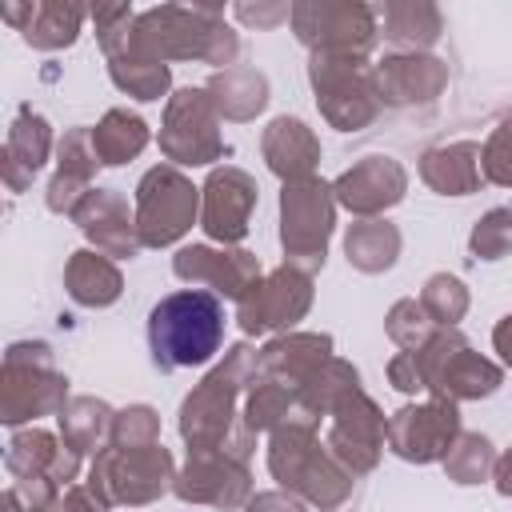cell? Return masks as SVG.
I'll list each match as a JSON object with an SVG mask.
<instances>
[{
    "instance_id": "obj_1",
    "label": "cell",
    "mask_w": 512,
    "mask_h": 512,
    "mask_svg": "<svg viewBox=\"0 0 512 512\" xmlns=\"http://www.w3.org/2000/svg\"><path fill=\"white\" fill-rule=\"evenodd\" d=\"M232 52H236V36H232V28H224V20L212 8H172L168 4V8H152V12L136 16L124 48L112 56H136V60H152V64H164L168 56H204V60L220 64Z\"/></svg>"
},
{
    "instance_id": "obj_2",
    "label": "cell",
    "mask_w": 512,
    "mask_h": 512,
    "mask_svg": "<svg viewBox=\"0 0 512 512\" xmlns=\"http://www.w3.org/2000/svg\"><path fill=\"white\" fill-rule=\"evenodd\" d=\"M224 340V304L204 288L164 296L148 316V344L160 368H192L216 356Z\"/></svg>"
},
{
    "instance_id": "obj_3",
    "label": "cell",
    "mask_w": 512,
    "mask_h": 512,
    "mask_svg": "<svg viewBox=\"0 0 512 512\" xmlns=\"http://www.w3.org/2000/svg\"><path fill=\"white\" fill-rule=\"evenodd\" d=\"M64 412V380L48 364V344H12L4 360V424Z\"/></svg>"
},
{
    "instance_id": "obj_4",
    "label": "cell",
    "mask_w": 512,
    "mask_h": 512,
    "mask_svg": "<svg viewBox=\"0 0 512 512\" xmlns=\"http://www.w3.org/2000/svg\"><path fill=\"white\" fill-rule=\"evenodd\" d=\"M196 216V188L176 168H152L136 188V228L144 244H172Z\"/></svg>"
},
{
    "instance_id": "obj_5",
    "label": "cell",
    "mask_w": 512,
    "mask_h": 512,
    "mask_svg": "<svg viewBox=\"0 0 512 512\" xmlns=\"http://www.w3.org/2000/svg\"><path fill=\"white\" fill-rule=\"evenodd\" d=\"M288 20L308 48H320L328 56H360L376 32L364 4H292Z\"/></svg>"
},
{
    "instance_id": "obj_6",
    "label": "cell",
    "mask_w": 512,
    "mask_h": 512,
    "mask_svg": "<svg viewBox=\"0 0 512 512\" xmlns=\"http://www.w3.org/2000/svg\"><path fill=\"white\" fill-rule=\"evenodd\" d=\"M168 452L148 444V448H112L92 464V488H100L104 496L140 504L152 500L156 492H164L168 484Z\"/></svg>"
},
{
    "instance_id": "obj_7",
    "label": "cell",
    "mask_w": 512,
    "mask_h": 512,
    "mask_svg": "<svg viewBox=\"0 0 512 512\" xmlns=\"http://www.w3.org/2000/svg\"><path fill=\"white\" fill-rule=\"evenodd\" d=\"M332 228V196L320 180H296L284 188V248L304 268L324 264V240Z\"/></svg>"
},
{
    "instance_id": "obj_8",
    "label": "cell",
    "mask_w": 512,
    "mask_h": 512,
    "mask_svg": "<svg viewBox=\"0 0 512 512\" xmlns=\"http://www.w3.org/2000/svg\"><path fill=\"white\" fill-rule=\"evenodd\" d=\"M252 360L248 348H236L232 352V364L212 372L188 400H184V412H180V432L188 444H196L200 452L216 448L228 432V416H232V392H236V372Z\"/></svg>"
},
{
    "instance_id": "obj_9",
    "label": "cell",
    "mask_w": 512,
    "mask_h": 512,
    "mask_svg": "<svg viewBox=\"0 0 512 512\" xmlns=\"http://www.w3.org/2000/svg\"><path fill=\"white\" fill-rule=\"evenodd\" d=\"M160 148L180 164H208L220 156V136L212 128V100L196 88L176 92L168 104V124L160 132Z\"/></svg>"
},
{
    "instance_id": "obj_10",
    "label": "cell",
    "mask_w": 512,
    "mask_h": 512,
    "mask_svg": "<svg viewBox=\"0 0 512 512\" xmlns=\"http://www.w3.org/2000/svg\"><path fill=\"white\" fill-rule=\"evenodd\" d=\"M452 436H456V408L448 400L404 408L388 424V440L404 460H436L448 452Z\"/></svg>"
},
{
    "instance_id": "obj_11",
    "label": "cell",
    "mask_w": 512,
    "mask_h": 512,
    "mask_svg": "<svg viewBox=\"0 0 512 512\" xmlns=\"http://www.w3.org/2000/svg\"><path fill=\"white\" fill-rule=\"evenodd\" d=\"M308 308V280L296 272H276L264 284H256L244 300H240V324L244 332H264V328H284L292 320H300Z\"/></svg>"
},
{
    "instance_id": "obj_12",
    "label": "cell",
    "mask_w": 512,
    "mask_h": 512,
    "mask_svg": "<svg viewBox=\"0 0 512 512\" xmlns=\"http://www.w3.org/2000/svg\"><path fill=\"white\" fill-rule=\"evenodd\" d=\"M252 200H256V188L244 172H236V168L216 172L204 188V232L212 240H224V244L240 240L248 228Z\"/></svg>"
},
{
    "instance_id": "obj_13",
    "label": "cell",
    "mask_w": 512,
    "mask_h": 512,
    "mask_svg": "<svg viewBox=\"0 0 512 512\" xmlns=\"http://www.w3.org/2000/svg\"><path fill=\"white\" fill-rule=\"evenodd\" d=\"M260 264L248 252H212V248H184L176 256V276L184 280H208L220 292L244 300L256 288Z\"/></svg>"
},
{
    "instance_id": "obj_14",
    "label": "cell",
    "mask_w": 512,
    "mask_h": 512,
    "mask_svg": "<svg viewBox=\"0 0 512 512\" xmlns=\"http://www.w3.org/2000/svg\"><path fill=\"white\" fill-rule=\"evenodd\" d=\"M4 20L24 32L28 44L36 48H64L76 40L84 8L60 4V0H40V4H4Z\"/></svg>"
},
{
    "instance_id": "obj_15",
    "label": "cell",
    "mask_w": 512,
    "mask_h": 512,
    "mask_svg": "<svg viewBox=\"0 0 512 512\" xmlns=\"http://www.w3.org/2000/svg\"><path fill=\"white\" fill-rule=\"evenodd\" d=\"M76 224L96 240V248L112 252V256H132L136 252V236H132V220H128V204L112 192H84V200L76 204Z\"/></svg>"
},
{
    "instance_id": "obj_16",
    "label": "cell",
    "mask_w": 512,
    "mask_h": 512,
    "mask_svg": "<svg viewBox=\"0 0 512 512\" xmlns=\"http://www.w3.org/2000/svg\"><path fill=\"white\" fill-rule=\"evenodd\" d=\"M336 192H340V200H344L348 208H356V212H376V208L400 200V192H404V172H400L392 160H384V156H368L364 164H356V168L336 184Z\"/></svg>"
},
{
    "instance_id": "obj_17",
    "label": "cell",
    "mask_w": 512,
    "mask_h": 512,
    "mask_svg": "<svg viewBox=\"0 0 512 512\" xmlns=\"http://www.w3.org/2000/svg\"><path fill=\"white\" fill-rule=\"evenodd\" d=\"M96 164H100V156L92 148V132H84V128L68 132L64 144H60V172H56V180L48 188V208L52 212H76V204L84 200L76 188L88 184Z\"/></svg>"
},
{
    "instance_id": "obj_18",
    "label": "cell",
    "mask_w": 512,
    "mask_h": 512,
    "mask_svg": "<svg viewBox=\"0 0 512 512\" xmlns=\"http://www.w3.org/2000/svg\"><path fill=\"white\" fill-rule=\"evenodd\" d=\"M176 492L184 500H212V504H236L248 492V472L240 464L228 460H212V456H196V464H188V472L180 476Z\"/></svg>"
},
{
    "instance_id": "obj_19",
    "label": "cell",
    "mask_w": 512,
    "mask_h": 512,
    "mask_svg": "<svg viewBox=\"0 0 512 512\" xmlns=\"http://www.w3.org/2000/svg\"><path fill=\"white\" fill-rule=\"evenodd\" d=\"M380 92L388 100H432L444 88V68L432 56H392L380 64Z\"/></svg>"
},
{
    "instance_id": "obj_20",
    "label": "cell",
    "mask_w": 512,
    "mask_h": 512,
    "mask_svg": "<svg viewBox=\"0 0 512 512\" xmlns=\"http://www.w3.org/2000/svg\"><path fill=\"white\" fill-rule=\"evenodd\" d=\"M48 124L44 116H36L32 108H20L12 132H8V148H4V176L12 188H24V180H32V172L44 164L48 156Z\"/></svg>"
},
{
    "instance_id": "obj_21",
    "label": "cell",
    "mask_w": 512,
    "mask_h": 512,
    "mask_svg": "<svg viewBox=\"0 0 512 512\" xmlns=\"http://www.w3.org/2000/svg\"><path fill=\"white\" fill-rule=\"evenodd\" d=\"M476 156L480 148L476 144H452V148H436L424 156L420 172L432 188L448 192V196H464L468 188H476L480 180V168H476Z\"/></svg>"
},
{
    "instance_id": "obj_22",
    "label": "cell",
    "mask_w": 512,
    "mask_h": 512,
    "mask_svg": "<svg viewBox=\"0 0 512 512\" xmlns=\"http://www.w3.org/2000/svg\"><path fill=\"white\" fill-rule=\"evenodd\" d=\"M264 152L280 176H304L316 164V140L300 120H276L264 136Z\"/></svg>"
},
{
    "instance_id": "obj_23",
    "label": "cell",
    "mask_w": 512,
    "mask_h": 512,
    "mask_svg": "<svg viewBox=\"0 0 512 512\" xmlns=\"http://www.w3.org/2000/svg\"><path fill=\"white\" fill-rule=\"evenodd\" d=\"M68 292H72V300H80L88 308H100V304H112L120 296V276L104 256L76 252L72 264H68Z\"/></svg>"
},
{
    "instance_id": "obj_24",
    "label": "cell",
    "mask_w": 512,
    "mask_h": 512,
    "mask_svg": "<svg viewBox=\"0 0 512 512\" xmlns=\"http://www.w3.org/2000/svg\"><path fill=\"white\" fill-rule=\"evenodd\" d=\"M144 144H148L144 120L132 116V112H120V108H112V112L100 120V128L92 132V148H96L100 164H124V160L136 156Z\"/></svg>"
},
{
    "instance_id": "obj_25",
    "label": "cell",
    "mask_w": 512,
    "mask_h": 512,
    "mask_svg": "<svg viewBox=\"0 0 512 512\" xmlns=\"http://www.w3.org/2000/svg\"><path fill=\"white\" fill-rule=\"evenodd\" d=\"M8 468L24 480V476H44V468H52V476L56 480H68L72 472H76V456H60L56 452V444H52V436H44V432H24V436H16L12 444H8Z\"/></svg>"
},
{
    "instance_id": "obj_26",
    "label": "cell",
    "mask_w": 512,
    "mask_h": 512,
    "mask_svg": "<svg viewBox=\"0 0 512 512\" xmlns=\"http://www.w3.org/2000/svg\"><path fill=\"white\" fill-rule=\"evenodd\" d=\"M384 32L396 44L424 48L440 36V12L432 4H388L384 8Z\"/></svg>"
},
{
    "instance_id": "obj_27",
    "label": "cell",
    "mask_w": 512,
    "mask_h": 512,
    "mask_svg": "<svg viewBox=\"0 0 512 512\" xmlns=\"http://www.w3.org/2000/svg\"><path fill=\"white\" fill-rule=\"evenodd\" d=\"M396 248H400V236L392 224H380V220H364L348 232V260L364 272H376V268H388L396 260Z\"/></svg>"
},
{
    "instance_id": "obj_28",
    "label": "cell",
    "mask_w": 512,
    "mask_h": 512,
    "mask_svg": "<svg viewBox=\"0 0 512 512\" xmlns=\"http://www.w3.org/2000/svg\"><path fill=\"white\" fill-rule=\"evenodd\" d=\"M212 92H220L216 104H220L228 116H236V120L260 112L264 100H268V96H264V76H256V72H248V68H236V72L216 76V80H212Z\"/></svg>"
},
{
    "instance_id": "obj_29",
    "label": "cell",
    "mask_w": 512,
    "mask_h": 512,
    "mask_svg": "<svg viewBox=\"0 0 512 512\" xmlns=\"http://www.w3.org/2000/svg\"><path fill=\"white\" fill-rule=\"evenodd\" d=\"M60 428H64V440L72 452H88V448H96V440L108 428V408L100 400H72L60 412Z\"/></svg>"
},
{
    "instance_id": "obj_30",
    "label": "cell",
    "mask_w": 512,
    "mask_h": 512,
    "mask_svg": "<svg viewBox=\"0 0 512 512\" xmlns=\"http://www.w3.org/2000/svg\"><path fill=\"white\" fill-rule=\"evenodd\" d=\"M112 80L136 100H160V92L168 88V68L136 56H112Z\"/></svg>"
},
{
    "instance_id": "obj_31",
    "label": "cell",
    "mask_w": 512,
    "mask_h": 512,
    "mask_svg": "<svg viewBox=\"0 0 512 512\" xmlns=\"http://www.w3.org/2000/svg\"><path fill=\"white\" fill-rule=\"evenodd\" d=\"M444 464L456 476V484H476L492 468V444L484 436H460L456 448H448V460Z\"/></svg>"
},
{
    "instance_id": "obj_32",
    "label": "cell",
    "mask_w": 512,
    "mask_h": 512,
    "mask_svg": "<svg viewBox=\"0 0 512 512\" xmlns=\"http://www.w3.org/2000/svg\"><path fill=\"white\" fill-rule=\"evenodd\" d=\"M512 248V212L508 208H496L484 216V224H476L472 232V252L484 256V260H496Z\"/></svg>"
},
{
    "instance_id": "obj_33",
    "label": "cell",
    "mask_w": 512,
    "mask_h": 512,
    "mask_svg": "<svg viewBox=\"0 0 512 512\" xmlns=\"http://www.w3.org/2000/svg\"><path fill=\"white\" fill-rule=\"evenodd\" d=\"M424 308H428L436 320H444V324L460 320V312L468 308L464 284H460V280H452V276H432V280H428V288H424Z\"/></svg>"
},
{
    "instance_id": "obj_34",
    "label": "cell",
    "mask_w": 512,
    "mask_h": 512,
    "mask_svg": "<svg viewBox=\"0 0 512 512\" xmlns=\"http://www.w3.org/2000/svg\"><path fill=\"white\" fill-rule=\"evenodd\" d=\"M156 436V416L152 408H128L116 416V448H148Z\"/></svg>"
},
{
    "instance_id": "obj_35",
    "label": "cell",
    "mask_w": 512,
    "mask_h": 512,
    "mask_svg": "<svg viewBox=\"0 0 512 512\" xmlns=\"http://www.w3.org/2000/svg\"><path fill=\"white\" fill-rule=\"evenodd\" d=\"M484 168H488V180H500V184H512V120L488 140V152H484Z\"/></svg>"
},
{
    "instance_id": "obj_36",
    "label": "cell",
    "mask_w": 512,
    "mask_h": 512,
    "mask_svg": "<svg viewBox=\"0 0 512 512\" xmlns=\"http://www.w3.org/2000/svg\"><path fill=\"white\" fill-rule=\"evenodd\" d=\"M100 496H104V492L92 488V484H88V488H72L60 512H104V500H100Z\"/></svg>"
},
{
    "instance_id": "obj_37",
    "label": "cell",
    "mask_w": 512,
    "mask_h": 512,
    "mask_svg": "<svg viewBox=\"0 0 512 512\" xmlns=\"http://www.w3.org/2000/svg\"><path fill=\"white\" fill-rule=\"evenodd\" d=\"M236 12H240V20H248V24H276V20H288V16H292V8H248V4H240Z\"/></svg>"
},
{
    "instance_id": "obj_38",
    "label": "cell",
    "mask_w": 512,
    "mask_h": 512,
    "mask_svg": "<svg viewBox=\"0 0 512 512\" xmlns=\"http://www.w3.org/2000/svg\"><path fill=\"white\" fill-rule=\"evenodd\" d=\"M496 488H500L504 496H512V452L496 464Z\"/></svg>"
},
{
    "instance_id": "obj_39",
    "label": "cell",
    "mask_w": 512,
    "mask_h": 512,
    "mask_svg": "<svg viewBox=\"0 0 512 512\" xmlns=\"http://www.w3.org/2000/svg\"><path fill=\"white\" fill-rule=\"evenodd\" d=\"M496 348H500V352H504V360L512 364V316H508V320L496 328Z\"/></svg>"
}]
</instances>
